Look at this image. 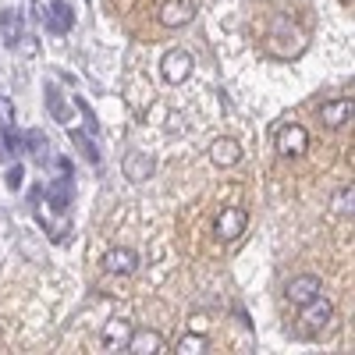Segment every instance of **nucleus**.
Instances as JSON below:
<instances>
[{
	"label": "nucleus",
	"mask_w": 355,
	"mask_h": 355,
	"mask_svg": "<svg viewBox=\"0 0 355 355\" xmlns=\"http://www.w3.org/2000/svg\"><path fill=\"white\" fill-rule=\"evenodd\" d=\"M245 227H249V214L242 206H227V210H220V217L214 224V234L220 242H234L239 234H245Z\"/></svg>",
	"instance_id": "f257e3e1"
},
{
	"label": "nucleus",
	"mask_w": 355,
	"mask_h": 355,
	"mask_svg": "<svg viewBox=\"0 0 355 355\" xmlns=\"http://www.w3.org/2000/svg\"><path fill=\"white\" fill-rule=\"evenodd\" d=\"M192 68H196V61H192L189 50H167L164 61H160V71H164V78H167L171 85L185 82V78L192 75Z\"/></svg>",
	"instance_id": "f03ea898"
},
{
	"label": "nucleus",
	"mask_w": 355,
	"mask_h": 355,
	"mask_svg": "<svg viewBox=\"0 0 355 355\" xmlns=\"http://www.w3.org/2000/svg\"><path fill=\"white\" fill-rule=\"evenodd\" d=\"M309 150V132L302 128V125H284L281 132H277V153L281 157H302Z\"/></svg>",
	"instance_id": "7ed1b4c3"
},
{
	"label": "nucleus",
	"mask_w": 355,
	"mask_h": 355,
	"mask_svg": "<svg viewBox=\"0 0 355 355\" xmlns=\"http://www.w3.org/2000/svg\"><path fill=\"white\" fill-rule=\"evenodd\" d=\"M320 291H323V288H320V277H316V274H299V277L288 281V302L302 309L306 302L316 299Z\"/></svg>",
	"instance_id": "20e7f679"
},
{
	"label": "nucleus",
	"mask_w": 355,
	"mask_h": 355,
	"mask_svg": "<svg viewBox=\"0 0 355 355\" xmlns=\"http://www.w3.org/2000/svg\"><path fill=\"white\" fill-rule=\"evenodd\" d=\"M196 15H199V8L192 4V0H167V4L160 8V25L182 28V25L196 21Z\"/></svg>",
	"instance_id": "39448f33"
},
{
	"label": "nucleus",
	"mask_w": 355,
	"mask_h": 355,
	"mask_svg": "<svg viewBox=\"0 0 355 355\" xmlns=\"http://www.w3.org/2000/svg\"><path fill=\"white\" fill-rule=\"evenodd\" d=\"M352 114H355L352 96H341V100H327V103L320 107V121L327 125V128H341V125L352 121Z\"/></svg>",
	"instance_id": "423d86ee"
},
{
	"label": "nucleus",
	"mask_w": 355,
	"mask_h": 355,
	"mask_svg": "<svg viewBox=\"0 0 355 355\" xmlns=\"http://www.w3.org/2000/svg\"><path fill=\"white\" fill-rule=\"evenodd\" d=\"M103 270L107 274H121V277L135 274L139 270V252L135 249H110L103 256Z\"/></svg>",
	"instance_id": "0eeeda50"
},
{
	"label": "nucleus",
	"mask_w": 355,
	"mask_h": 355,
	"mask_svg": "<svg viewBox=\"0 0 355 355\" xmlns=\"http://www.w3.org/2000/svg\"><path fill=\"white\" fill-rule=\"evenodd\" d=\"M46 28L57 33V36H64V33L75 28V11H71L68 0H53V4L46 8Z\"/></svg>",
	"instance_id": "6e6552de"
},
{
	"label": "nucleus",
	"mask_w": 355,
	"mask_h": 355,
	"mask_svg": "<svg viewBox=\"0 0 355 355\" xmlns=\"http://www.w3.org/2000/svg\"><path fill=\"white\" fill-rule=\"evenodd\" d=\"M125 352H132V355H160L167 348H164V338L157 331H132Z\"/></svg>",
	"instance_id": "1a4fd4ad"
},
{
	"label": "nucleus",
	"mask_w": 355,
	"mask_h": 355,
	"mask_svg": "<svg viewBox=\"0 0 355 355\" xmlns=\"http://www.w3.org/2000/svg\"><path fill=\"white\" fill-rule=\"evenodd\" d=\"M121 167H125V178H128V182H146V178L153 174V157L142 153V150H132V153H125Z\"/></svg>",
	"instance_id": "9d476101"
},
{
	"label": "nucleus",
	"mask_w": 355,
	"mask_h": 355,
	"mask_svg": "<svg viewBox=\"0 0 355 355\" xmlns=\"http://www.w3.org/2000/svg\"><path fill=\"white\" fill-rule=\"evenodd\" d=\"M128 338H132V323L121 320V316L110 320L107 327H103V348H107V352H125Z\"/></svg>",
	"instance_id": "9b49d317"
},
{
	"label": "nucleus",
	"mask_w": 355,
	"mask_h": 355,
	"mask_svg": "<svg viewBox=\"0 0 355 355\" xmlns=\"http://www.w3.org/2000/svg\"><path fill=\"white\" fill-rule=\"evenodd\" d=\"M210 160L217 164V167H234L242 160V146H239V139H217L214 146H210Z\"/></svg>",
	"instance_id": "f8f14e48"
},
{
	"label": "nucleus",
	"mask_w": 355,
	"mask_h": 355,
	"mask_svg": "<svg viewBox=\"0 0 355 355\" xmlns=\"http://www.w3.org/2000/svg\"><path fill=\"white\" fill-rule=\"evenodd\" d=\"M331 316H334V306H331L327 299H320V295H316L313 302H306V306H302V320L309 323V331L327 327V320H331Z\"/></svg>",
	"instance_id": "ddd939ff"
},
{
	"label": "nucleus",
	"mask_w": 355,
	"mask_h": 355,
	"mask_svg": "<svg viewBox=\"0 0 355 355\" xmlns=\"http://www.w3.org/2000/svg\"><path fill=\"white\" fill-rule=\"evenodd\" d=\"M0 33H4V43H8V46H18L21 36H25V28H21V11L8 8L4 15H0Z\"/></svg>",
	"instance_id": "4468645a"
},
{
	"label": "nucleus",
	"mask_w": 355,
	"mask_h": 355,
	"mask_svg": "<svg viewBox=\"0 0 355 355\" xmlns=\"http://www.w3.org/2000/svg\"><path fill=\"white\" fill-rule=\"evenodd\" d=\"M206 348H210V341H206V334H185L182 341L174 345L178 355H202Z\"/></svg>",
	"instance_id": "2eb2a0df"
},
{
	"label": "nucleus",
	"mask_w": 355,
	"mask_h": 355,
	"mask_svg": "<svg viewBox=\"0 0 355 355\" xmlns=\"http://www.w3.org/2000/svg\"><path fill=\"white\" fill-rule=\"evenodd\" d=\"M46 107H50V114H53V121H71V114H68V103H61V93H57L53 85H46Z\"/></svg>",
	"instance_id": "dca6fc26"
},
{
	"label": "nucleus",
	"mask_w": 355,
	"mask_h": 355,
	"mask_svg": "<svg viewBox=\"0 0 355 355\" xmlns=\"http://www.w3.org/2000/svg\"><path fill=\"white\" fill-rule=\"evenodd\" d=\"M21 146H28V153H33V157H46V150H50V142H46L43 132H25Z\"/></svg>",
	"instance_id": "f3484780"
},
{
	"label": "nucleus",
	"mask_w": 355,
	"mask_h": 355,
	"mask_svg": "<svg viewBox=\"0 0 355 355\" xmlns=\"http://www.w3.org/2000/svg\"><path fill=\"white\" fill-rule=\"evenodd\" d=\"M71 142L78 146V150L89 157V160H93V164H100V150H96V142L93 139H89V135H82L78 128H71Z\"/></svg>",
	"instance_id": "a211bd4d"
},
{
	"label": "nucleus",
	"mask_w": 355,
	"mask_h": 355,
	"mask_svg": "<svg viewBox=\"0 0 355 355\" xmlns=\"http://www.w3.org/2000/svg\"><path fill=\"white\" fill-rule=\"evenodd\" d=\"M352 202H355V189H352V185H345V189H338V192H334V202H331V206H334L338 214H348V217H352Z\"/></svg>",
	"instance_id": "6ab92c4d"
},
{
	"label": "nucleus",
	"mask_w": 355,
	"mask_h": 355,
	"mask_svg": "<svg viewBox=\"0 0 355 355\" xmlns=\"http://www.w3.org/2000/svg\"><path fill=\"white\" fill-rule=\"evenodd\" d=\"M15 125V107L8 96H0V128H11Z\"/></svg>",
	"instance_id": "aec40b11"
},
{
	"label": "nucleus",
	"mask_w": 355,
	"mask_h": 355,
	"mask_svg": "<svg viewBox=\"0 0 355 355\" xmlns=\"http://www.w3.org/2000/svg\"><path fill=\"white\" fill-rule=\"evenodd\" d=\"M21 178H25V171H21V164H15V167L8 171V178H4L11 192H18V189H21Z\"/></svg>",
	"instance_id": "412c9836"
}]
</instances>
